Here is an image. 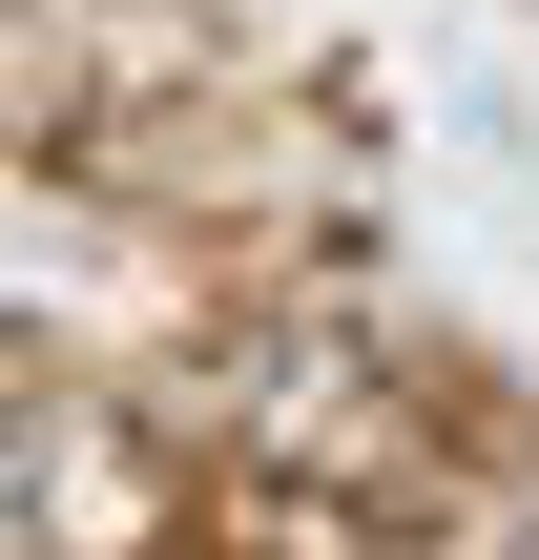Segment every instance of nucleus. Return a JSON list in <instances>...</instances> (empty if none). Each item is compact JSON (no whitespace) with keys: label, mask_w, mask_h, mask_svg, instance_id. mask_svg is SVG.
Returning a JSON list of instances; mask_svg holds the SVG:
<instances>
[{"label":"nucleus","mask_w":539,"mask_h":560,"mask_svg":"<svg viewBox=\"0 0 539 560\" xmlns=\"http://www.w3.org/2000/svg\"><path fill=\"white\" fill-rule=\"evenodd\" d=\"M187 560H312V540H187Z\"/></svg>","instance_id":"nucleus-1"}]
</instances>
